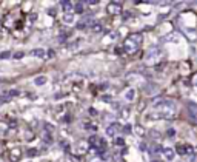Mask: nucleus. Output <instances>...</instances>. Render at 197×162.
<instances>
[{"label":"nucleus","mask_w":197,"mask_h":162,"mask_svg":"<svg viewBox=\"0 0 197 162\" xmlns=\"http://www.w3.org/2000/svg\"><path fill=\"white\" fill-rule=\"evenodd\" d=\"M176 114V105L168 99H160L154 104V110L145 116L146 121H159V119H171Z\"/></svg>","instance_id":"1"},{"label":"nucleus","mask_w":197,"mask_h":162,"mask_svg":"<svg viewBox=\"0 0 197 162\" xmlns=\"http://www.w3.org/2000/svg\"><path fill=\"white\" fill-rule=\"evenodd\" d=\"M142 42H143V37H142V34H131V36H128L126 39L123 40L122 48H123L125 53L133 54V53H136V51L140 48Z\"/></svg>","instance_id":"2"},{"label":"nucleus","mask_w":197,"mask_h":162,"mask_svg":"<svg viewBox=\"0 0 197 162\" xmlns=\"http://www.w3.org/2000/svg\"><path fill=\"white\" fill-rule=\"evenodd\" d=\"M176 153H179L185 159H194L196 150H194L193 145H189V144H179L176 147Z\"/></svg>","instance_id":"3"},{"label":"nucleus","mask_w":197,"mask_h":162,"mask_svg":"<svg viewBox=\"0 0 197 162\" xmlns=\"http://www.w3.org/2000/svg\"><path fill=\"white\" fill-rule=\"evenodd\" d=\"M160 57H162V51H160V48H156V46H152L148 50L146 53V63H149V65H154L157 62H160Z\"/></svg>","instance_id":"4"},{"label":"nucleus","mask_w":197,"mask_h":162,"mask_svg":"<svg viewBox=\"0 0 197 162\" xmlns=\"http://www.w3.org/2000/svg\"><path fill=\"white\" fill-rule=\"evenodd\" d=\"M120 133H122V125L117 123V122H112L111 125L106 128V134L109 137H116V136H119Z\"/></svg>","instance_id":"5"},{"label":"nucleus","mask_w":197,"mask_h":162,"mask_svg":"<svg viewBox=\"0 0 197 162\" xmlns=\"http://www.w3.org/2000/svg\"><path fill=\"white\" fill-rule=\"evenodd\" d=\"M106 11H108V14H111V15L120 14V13H122V5H120V3H117V2H111V3L108 5Z\"/></svg>","instance_id":"6"},{"label":"nucleus","mask_w":197,"mask_h":162,"mask_svg":"<svg viewBox=\"0 0 197 162\" xmlns=\"http://www.w3.org/2000/svg\"><path fill=\"white\" fill-rule=\"evenodd\" d=\"M183 34L187 36V39L189 42H196L197 40V29H194V28H188V26H185V28H183Z\"/></svg>","instance_id":"7"},{"label":"nucleus","mask_w":197,"mask_h":162,"mask_svg":"<svg viewBox=\"0 0 197 162\" xmlns=\"http://www.w3.org/2000/svg\"><path fill=\"white\" fill-rule=\"evenodd\" d=\"M160 153L163 154V158H165L166 161H173L174 158H176V151H174L173 148H169V147H162Z\"/></svg>","instance_id":"8"},{"label":"nucleus","mask_w":197,"mask_h":162,"mask_svg":"<svg viewBox=\"0 0 197 162\" xmlns=\"http://www.w3.org/2000/svg\"><path fill=\"white\" fill-rule=\"evenodd\" d=\"M188 116L191 121L197 123V104H188Z\"/></svg>","instance_id":"9"},{"label":"nucleus","mask_w":197,"mask_h":162,"mask_svg":"<svg viewBox=\"0 0 197 162\" xmlns=\"http://www.w3.org/2000/svg\"><path fill=\"white\" fill-rule=\"evenodd\" d=\"M123 97L126 99L128 102H133V100H136V90L134 88H129V90H126L125 91V94H123Z\"/></svg>","instance_id":"10"},{"label":"nucleus","mask_w":197,"mask_h":162,"mask_svg":"<svg viewBox=\"0 0 197 162\" xmlns=\"http://www.w3.org/2000/svg\"><path fill=\"white\" fill-rule=\"evenodd\" d=\"M22 156V151H20V148H13L11 150V153H9V159L13 161V162H15L19 158Z\"/></svg>","instance_id":"11"},{"label":"nucleus","mask_w":197,"mask_h":162,"mask_svg":"<svg viewBox=\"0 0 197 162\" xmlns=\"http://www.w3.org/2000/svg\"><path fill=\"white\" fill-rule=\"evenodd\" d=\"M62 8L65 11V14H69V13H73L74 3H71V2H62Z\"/></svg>","instance_id":"12"},{"label":"nucleus","mask_w":197,"mask_h":162,"mask_svg":"<svg viewBox=\"0 0 197 162\" xmlns=\"http://www.w3.org/2000/svg\"><path fill=\"white\" fill-rule=\"evenodd\" d=\"M85 11V3H74V8H73V14L77 13V14H82Z\"/></svg>","instance_id":"13"},{"label":"nucleus","mask_w":197,"mask_h":162,"mask_svg":"<svg viewBox=\"0 0 197 162\" xmlns=\"http://www.w3.org/2000/svg\"><path fill=\"white\" fill-rule=\"evenodd\" d=\"M31 56L43 59V57H45V50H43V48H39V50H34V51H31Z\"/></svg>","instance_id":"14"},{"label":"nucleus","mask_w":197,"mask_h":162,"mask_svg":"<svg viewBox=\"0 0 197 162\" xmlns=\"http://www.w3.org/2000/svg\"><path fill=\"white\" fill-rule=\"evenodd\" d=\"M91 29H92V32H102L103 26H102V23H98V22H94V23H91Z\"/></svg>","instance_id":"15"},{"label":"nucleus","mask_w":197,"mask_h":162,"mask_svg":"<svg viewBox=\"0 0 197 162\" xmlns=\"http://www.w3.org/2000/svg\"><path fill=\"white\" fill-rule=\"evenodd\" d=\"M34 83H36V85H39V86L45 85V83H46V77H45V76H39V77H36V79H34Z\"/></svg>","instance_id":"16"},{"label":"nucleus","mask_w":197,"mask_h":162,"mask_svg":"<svg viewBox=\"0 0 197 162\" xmlns=\"http://www.w3.org/2000/svg\"><path fill=\"white\" fill-rule=\"evenodd\" d=\"M63 22H65V23H74V14L73 13L65 14L63 15Z\"/></svg>","instance_id":"17"},{"label":"nucleus","mask_w":197,"mask_h":162,"mask_svg":"<svg viewBox=\"0 0 197 162\" xmlns=\"http://www.w3.org/2000/svg\"><path fill=\"white\" fill-rule=\"evenodd\" d=\"M134 131H137L139 136H143V134H145V128L142 127V125H136L134 127Z\"/></svg>","instance_id":"18"},{"label":"nucleus","mask_w":197,"mask_h":162,"mask_svg":"<svg viewBox=\"0 0 197 162\" xmlns=\"http://www.w3.org/2000/svg\"><path fill=\"white\" fill-rule=\"evenodd\" d=\"M114 144L116 145H125V139L122 136H116L114 137Z\"/></svg>","instance_id":"19"},{"label":"nucleus","mask_w":197,"mask_h":162,"mask_svg":"<svg viewBox=\"0 0 197 162\" xmlns=\"http://www.w3.org/2000/svg\"><path fill=\"white\" fill-rule=\"evenodd\" d=\"M6 130H8V123H6V122L0 123V134H2L3 131H6Z\"/></svg>","instance_id":"20"},{"label":"nucleus","mask_w":197,"mask_h":162,"mask_svg":"<svg viewBox=\"0 0 197 162\" xmlns=\"http://www.w3.org/2000/svg\"><path fill=\"white\" fill-rule=\"evenodd\" d=\"M11 57V53L9 51H3L2 54H0V59H9Z\"/></svg>","instance_id":"21"},{"label":"nucleus","mask_w":197,"mask_h":162,"mask_svg":"<svg viewBox=\"0 0 197 162\" xmlns=\"http://www.w3.org/2000/svg\"><path fill=\"white\" fill-rule=\"evenodd\" d=\"M6 94H8V97H9V96H19V91H17V90H11V91H8Z\"/></svg>","instance_id":"22"},{"label":"nucleus","mask_w":197,"mask_h":162,"mask_svg":"<svg viewBox=\"0 0 197 162\" xmlns=\"http://www.w3.org/2000/svg\"><path fill=\"white\" fill-rule=\"evenodd\" d=\"M116 37H117L116 32H109V34H108V40H116Z\"/></svg>","instance_id":"23"},{"label":"nucleus","mask_w":197,"mask_h":162,"mask_svg":"<svg viewBox=\"0 0 197 162\" xmlns=\"http://www.w3.org/2000/svg\"><path fill=\"white\" fill-rule=\"evenodd\" d=\"M176 136V131L174 130H168V137H174Z\"/></svg>","instance_id":"24"},{"label":"nucleus","mask_w":197,"mask_h":162,"mask_svg":"<svg viewBox=\"0 0 197 162\" xmlns=\"http://www.w3.org/2000/svg\"><path fill=\"white\" fill-rule=\"evenodd\" d=\"M37 154V150H28V156H36Z\"/></svg>","instance_id":"25"},{"label":"nucleus","mask_w":197,"mask_h":162,"mask_svg":"<svg viewBox=\"0 0 197 162\" xmlns=\"http://www.w3.org/2000/svg\"><path fill=\"white\" fill-rule=\"evenodd\" d=\"M23 57V53H15L14 54V59H22Z\"/></svg>","instance_id":"26"},{"label":"nucleus","mask_w":197,"mask_h":162,"mask_svg":"<svg viewBox=\"0 0 197 162\" xmlns=\"http://www.w3.org/2000/svg\"><path fill=\"white\" fill-rule=\"evenodd\" d=\"M193 85L197 88V74H194V77H193Z\"/></svg>","instance_id":"27"},{"label":"nucleus","mask_w":197,"mask_h":162,"mask_svg":"<svg viewBox=\"0 0 197 162\" xmlns=\"http://www.w3.org/2000/svg\"><path fill=\"white\" fill-rule=\"evenodd\" d=\"M89 114H92V116H96V114H97L96 108H89Z\"/></svg>","instance_id":"28"},{"label":"nucleus","mask_w":197,"mask_h":162,"mask_svg":"<svg viewBox=\"0 0 197 162\" xmlns=\"http://www.w3.org/2000/svg\"><path fill=\"white\" fill-rule=\"evenodd\" d=\"M152 162H159V161H152Z\"/></svg>","instance_id":"29"}]
</instances>
